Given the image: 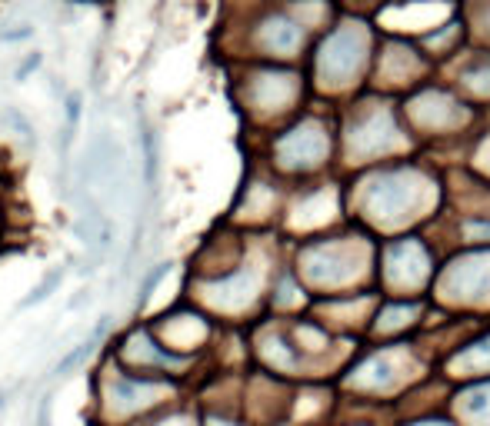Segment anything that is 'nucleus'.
<instances>
[{"mask_svg":"<svg viewBox=\"0 0 490 426\" xmlns=\"http://www.w3.org/2000/svg\"><path fill=\"white\" fill-rule=\"evenodd\" d=\"M327 150V140L317 127H304V130H293L291 137L280 140V157L284 164H317Z\"/></svg>","mask_w":490,"mask_h":426,"instance_id":"obj_3","label":"nucleus"},{"mask_svg":"<svg viewBox=\"0 0 490 426\" xmlns=\"http://www.w3.org/2000/svg\"><path fill=\"white\" fill-rule=\"evenodd\" d=\"M300 40H304L300 27L291 24V20H284V17H274V20L263 24L261 44L267 47V50H274V54H284V57H287V54H293V50L300 47Z\"/></svg>","mask_w":490,"mask_h":426,"instance_id":"obj_4","label":"nucleus"},{"mask_svg":"<svg viewBox=\"0 0 490 426\" xmlns=\"http://www.w3.org/2000/svg\"><path fill=\"white\" fill-rule=\"evenodd\" d=\"M37 67H40V54H31V57H27V61L20 63V67H17V80H24V77L31 74V70H37Z\"/></svg>","mask_w":490,"mask_h":426,"instance_id":"obj_11","label":"nucleus"},{"mask_svg":"<svg viewBox=\"0 0 490 426\" xmlns=\"http://www.w3.org/2000/svg\"><path fill=\"white\" fill-rule=\"evenodd\" d=\"M0 120H3V123H10V127H14V134H17V137H24V143H27V147H33V143H37L31 120H27V117H24V113H20L17 106H3Z\"/></svg>","mask_w":490,"mask_h":426,"instance_id":"obj_7","label":"nucleus"},{"mask_svg":"<svg viewBox=\"0 0 490 426\" xmlns=\"http://www.w3.org/2000/svg\"><path fill=\"white\" fill-rule=\"evenodd\" d=\"M97 343H100V340H93V336H87L84 343H77L74 350H67V353H63V356H61V363H57V370H54V377H57V380H63V377H70L74 370H80V366H84V360H87V356H91V353H93V347H97Z\"/></svg>","mask_w":490,"mask_h":426,"instance_id":"obj_5","label":"nucleus"},{"mask_svg":"<svg viewBox=\"0 0 490 426\" xmlns=\"http://www.w3.org/2000/svg\"><path fill=\"white\" fill-rule=\"evenodd\" d=\"M414 197V187L411 180H400V177H387V180H377L374 190H370V210L377 216H397V213L407 210V203Z\"/></svg>","mask_w":490,"mask_h":426,"instance_id":"obj_2","label":"nucleus"},{"mask_svg":"<svg viewBox=\"0 0 490 426\" xmlns=\"http://www.w3.org/2000/svg\"><path fill=\"white\" fill-rule=\"evenodd\" d=\"M107 330H110V317H107V313H104V317H100V320H97V326H93V340H104V336H107Z\"/></svg>","mask_w":490,"mask_h":426,"instance_id":"obj_13","label":"nucleus"},{"mask_svg":"<svg viewBox=\"0 0 490 426\" xmlns=\"http://www.w3.org/2000/svg\"><path fill=\"white\" fill-rule=\"evenodd\" d=\"M33 37L31 24H14V31H0V44H14V40H27Z\"/></svg>","mask_w":490,"mask_h":426,"instance_id":"obj_9","label":"nucleus"},{"mask_svg":"<svg viewBox=\"0 0 490 426\" xmlns=\"http://www.w3.org/2000/svg\"><path fill=\"white\" fill-rule=\"evenodd\" d=\"M91 303V290H80L77 297H70V303H67V310H80V306Z\"/></svg>","mask_w":490,"mask_h":426,"instance_id":"obj_12","label":"nucleus"},{"mask_svg":"<svg viewBox=\"0 0 490 426\" xmlns=\"http://www.w3.org/2000/svg\"><path fill=\"white\" fill-rule=\"evenodd\" d=\"M61 280H63V267H54V270H50V274H47L44 280H40V283H37V287H33L31 293L24 297V300H20V303H17V310H31V306L44 303L47 297H50L54 290L61 287Z\"/></svg>","mask_w":490,"mask_h":426,"instance_id":"obj_6","label":"nucleus"},{"mask_svg":"<svg viewBox=\"0 0 490 426\" xmlns=\"http://www.w3.org/2000/svg\"><path fill=\"white\" fill-rule=\"evenodd\" d=\"M50 410H54V396L47 393L44 400H40V407H37V426H50V423H54V413H50Z\"/></svg>","mask_w":490,"mask_h":426,"instance_id":"obj_10","label":"nucleus"},{"mask_svg":"<svg viewBox=\"0 0 490 426\" xmlns=\"http://www.w3.org/2000/svg\"><path fill=\"white\" fill-rule=\"evenodd\" d=\"M357 61H360V33L344 31L327 44L321 70L330 77H351L353 70H357Z\"/></svg>","mask_w":490,"mask_h":426,"instance_id":"obj_1","label":"nucleus"},{"mask_svg":"<svg viewBox=\"0 0 490 426\" xmlns=\"http://www.w3.org/2000/svg\"><path fill=\"white\" fill-rule=\"evenodd\" d=\"M167 274H170V263H160L157 270H151V274L144 276V283H140V290H137V306H144L147 300H151V293L157 290V283H160Z\"/></svg>","mask_w":490,"mask_h":426,"instance_id":"obj_8","label":"nucleus"}]
</instances>
